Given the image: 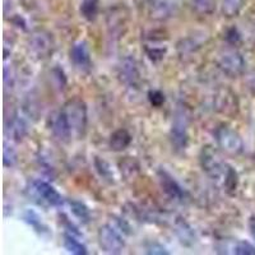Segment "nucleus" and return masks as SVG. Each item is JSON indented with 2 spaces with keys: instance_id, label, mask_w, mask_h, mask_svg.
<instances>
[{
  "instance_id": "24",
  "label": "nucleus",
  "mask_w": 255,
  "mask_h": 255,
  "mask_svg": "<svg viewBox=\"0 0 255 255\" xmlns=\"http://www.w3.org/2000/svg\"><path fill=\"white\" fill-rule=\"evenodd\" d=\"M95 167L102 179L106 180V181H109V183H114L113 170H111L110 165H109V163L106 162L104 158L95 157Z\"/></svg>"
},
{
  "instance_id": "30",
  "label": "nucleus",
  "mask_w": 255,
  "mask_h": 255,
  "mask_svg": "<svg viewBox=\"0 0 255 255\" xmlns=\"http://www.w3.org/2000/svg\"><path fill=\"white\" fill-rule=\"evenodd\" d=\"M145 52H147L148 58L151 59L152 61H158L163 58V55L166 54V47L163 49H159V47H147L145 49Z\"/></svg>"
},
{
  "instance_id": "10",
  "label": "nucleus",
  "mask_w": 255,
  "mask_h": 255,
  "mask_svg": "<svg viewBox=\"0 0 255 255\" xmlns=\"http://www.w3.org/2000/svg\"><path fill=\"white\" fill-rule=\"evenodd\" d=\"M158 179L159 184L162 186V190L165 191L167 197L177 200V202H183L185 199L186 191L181 188V185L175 180V177H172L171 174H168L166 170L161 168L158 170Z\"/></svg>"
},
{
  "instance_id": "19",
  "label": "nucleus",
  "mask_w": 255,
  "mask_h": 255,
  "mask_svg": "<svg viewBox=\"0 0 255 255\" xmlns=\"http://www.w3.org/2000/svg\"><path fill=\"white\" fill-rule=\"evenodd\" d=\"M63 245L64 248H65L69 253H72V254H76V255L88 254L87 248L84 247L83 244L77 239V235L70 234V232H67V231L64 232Z\"/></svg>"
},
{
  "instance_id": "31",
  "label": "nucleus",
  "mask_w": 255,
  "mask_h": 255,
  "mask_svg": "<svg viewBox=\"0 0 255 255\" xmlns=\"http://www.w3.org/2000/svg\"><path fill=\"white\" fill-rule=\"evenodd\" d=\"M63 222H64V226H65V229H67V232L74 234V235H77V236H81V232L78 231V229H77V227L74 226V225H73V223L70 222L67 217H64V216H63Z\"/></svg>"
},
{
  "instance_id": "13",
  "label": "nucleus",
  "mask_w": 255,
  "mask_h": 255,
  "mask_svg": "<svg viewBox=\"0 0 255 255\" xmlns=\"http://www.w3.org/2000/svg\"><path fill=\"white\" fill-rule=\"evenodd\" d=\"M215 104L217 111H220L223 115H235L239 110V102L236 99V95L227 88H225V90L222 88V90L218 91Z\"/></svg>"
},
{
  "instance_id": "4",
  "label": "nucleus",
  "mask_w": 255,
  "mask_h": 255,
  "mask_svg": "<svg viewBox=\"0 0 255 255\" xmlns=\"http://www.w3.org/2000/svg\"><path fill=\"white\" fill-rule=\"evenodd\" d=\"M28 193L37 200L38 204L49 207H60L64 204V199L58 190L44 180H33L29 184Z\"/></svg>"
},
{
  "instance_id": "27",
  "label": "nucleus",
  "mask_w": 255,
  "mask_h": 255,
  "mask_svg": "<svg viewBox=\"0 0 255 255\" xmlns=\"http://www.w3.org/2000/svg\"><path fill=\"white\" fill-rule=\"evenodd\" d=\"M165 95L162 91L151 90L148 92V101L151 102V105L154 108H161L165 104Z\"/></svg>"
},
{
  "instance_id": "11",
  "label": "nucleus",
  "mask_w": 255,
  "mask_h": 255,
  "mask_svg": "<svg viewBox=\"0 0 255 255\" xmlns=\"http://www.w3.org/2000/svg\"><path fill=\"white\" fill-rule=\"evenodd\" d=\"M50 129L55 138H58L61 142H68L73 136L67 116L61 109L50 116Z\"/></svg>"
},
{
  "instance_id": "1",
  "label": "nucleus",
  "mask_w": 255,
  "mask_h": 255,
  "mask_svg": "<svg viewBox=\"0 0 255 255\" xmlns=\"http://www.w3.org/2000/svg\"><path fill=\"white\" fill-rule=\"evenodd\" d=\"M61 110L64 111V114L67 116L68 123H69L70 129H72L73 136L82 138L86 134V130H87L88 122L87 105H86V102L76 97V99H72L65 102Z\"/></svg>"
},
{
  "instance_id": "17",
  "label": "nucleus",
  "mask_w": 255,
  "mask_h": 255,
  "mask_svg": "<svg viewBox=\"0 0 255 255\" xmlns=\"http://www.w3.org/2000/svg\"><path fill=\"white\" fill-rule=\"evenodd\" d=\"M131 143V135L127 129H118L110 136V148L115 152H122L127 149Z\"/></svg>"
},
{
  "instance_id": "9",
  "label": "nucleus",
  "mask_w": 255,
  "mask_h": 255,
  "mask_svg": "<svg viewBox=\"0 0 255 255\" xmlns=\"http://www.w3.org/2000/svg\"><path fill=\"white\" fill-rule=\"evenodd\" d=\"M120 81L128 87H135L139 82V69L136 65L135 59L131 56H127L119 64V72H118Z\"/></svg>"
},
{
  "instance_id": "26",
  "label": "nucleus",
  "mask_w": 255,
  "mask_h": 255,
  "mask_svg": "<svg viewBox=\"0 0 255 255\" xmlns=\"http://www.w3.org/2000/svg\"><path fill=\"white\" fill-rule=\"evenodd\" d=\"M234 254L238 255H255V247L248 241H238L232 248Z\"/></svg>"
},
{
  "instance_id": "6",
  "label": "nucleus",
  "mask_w": 255,
  "mask_h": 255,
  "mask_svg": "<svg viewBox=\"0 0 255 255\" xmlns=\"http://www.w3.org/2000/svg\"><path fill=\"white\" fill-rule=\"evenodd\" d=\"M217 67L230 78H236L245 72L247 61L236 50H225L218 55Z\"/></svg>"
},
{
  "instance_id": "12",
  "label": "nucleus",
  "mask_w": 255,
  "mask_h": 255,
  "mask_svg": "<svg viewBox=\"0 0 255 255\" xmlns=\"http://www.w3.org/2000/svg\"><path fill=\"white\" fill-rule=\"evenodd\" d=\"M70 60L73 61L74 67L81 70V72H88L91 69L92 60H91V54L87 42L78 41V42L73 45L72 49H70Z\"/></svg>"
},
{
  "instance_id": "2",
  "label": "nucleus",
  "mask_w": 255,
  "mask_h": 255,
  "mask_svg": "<svg viewBox=\"0 0 255 255\" xmlns=\"http://www.w3.org/2000/svg\"><path fill=\"white\" fill-rule=\"evenodd\" d=\"M199 159L200 166L203 168V171L212 180H216V181H218L221 184L225 183V179H226L227 174L230 172V168L232 166H230L229 163L222 161L221 157L218 156L217 152L211 145L203 147V149L200 151Z\"/></svg>"
},
{
  "instance_id": "8",
  "label": "nucleus",
  "mask_w": 255,
  "mask_h": 255,
  "mask_svg": "<svg viewBox=\"0 0 255 255\" xmlns=\"http://www.w3.org/2000/svg\"><path fill=\"white\" fill-rule=\"evenodd\" d=\"M29 49L36 58L46 59L54 51V40L45 31H37L29 38Z\"/></svg>"
},
{
  "instance_id": "18",
  "label": "nucleus",
  "mask_w": 255,
  "mask_h": 255,
  "mask_svg": "<svg viewBox=\"0 0 255 255\" xmlns=\"http://www.w3.org/2000/svg\"><path fill=\"white\" fill-rule=\"evenodd\" d=\"M175 231H176L177 238L180 239V243L184 245H191L195 243L194 230L189 226V223L184 221L183 218H179L175 222Z\"/></svg>"
},
{
  "instance_id": "23",
  "label": "nucleus",
  "mask_w": 255,
  "mask_h": 255,
  "mask_svg": "<svg viewBox=\"0 0 255 255\" xmlns=\"http://www.w3.org/2000/svg\"><path fill=\"white\" fill-rule=\"evenodd\" d=\"M79 10L84 19L92 22L99 14V0H82Z\"/></svg>"
},
{
  "instance_id": "32",
  "label": "nucleus",
  "mask_w": 255,
  "mask_h": 255,
  "mask_svg": "<svg viewBox=\"0 0 255 255\" xmlns=\"http://www.w3.org/2000/svg\"><path fill=\"white\" fill-rule=\"evenodd\" d=\"M249 227H250V232H252L253 239H254V240H255V218L254 217H253L252 220H250Z\"/></svg>"
},
{
  "instance_id": "15",
  "label": "nucleus",
  "mask_w": 255,
  "mask_h": 255,
  "mask_svg": "<svg viewBox=\"0 0 255 255\" xmlns=\"http://www.w3.org/2000/svg\"><path fill=\"white\" fill-rule=\"evenodd\" d=\"M27 131H28L27 123L24 122L20 116L14 115L12 119L9 120V125L6 127V134H8L13 140L20 142V140L23 139L24 136L27 135Z\"/></svg>"
},
{
  "instance_id": "7",
  "label": "nucleus",
  "mask_w": 255,
  "mask_h": 255,
  "mask_svg": "<svg viewBox=\"0 0 255 255\" xmlns=\"http://www.w3.org/2000/svg\"><path fill=\"white\" fill-rule=\"evenodd\" d=\"M99 244L108 254H120L125 247V241L118 230L111 225H104L99 230Z\"/></svg>"
},
{
  "instance_id": "16",
  "label": "nucleus",
  "mask_w": 255,
  "mask_h": 255,
  "mask_svg": "<svg viewBox=\"0 0 255 255\" xmlns=\"http://www.w3.org/2000/svg\"><path fill=\"white\" fill-rule=\"evenodd\" d=\"M22 220H23V222H26L28 226H31L32 229L35 230L38 235L46 236L50 234L49 227L45 225L42 218H41L33 209H26V211L23 212V215H22Z\"/></svg>"
},
{
  "instance_id": "21",
  "label": "nucleus",
  "mask_w": 255,
  "mask_h": 255,
  "mask_svg": "<svg viewBox=\"0 0 255 255\" xmlns=\"http://www.w3.org/2000/svg\"><path fill=\"white\" fill-rule=\"evenodd\" d=\"M245 1L247 0H222L221 4L222 14L226 18L238 17L245 5Z\"/></svg>"
},
{
  "instance_id": "5",
  "label": "nucleus",
  "mask_w": 255,
  "mask_h": 255,
  "mask_svg": "<svg viewBox=\"0 0 255 255\" xmlns=\"http://www.w3.org/2000/svg\"><path fill=\"white\" fill-rule=\"evenodd\" d=\"M215 139L218 147L229 154H240L244 151V142L240 134L227 127L220 125L215 130Z\"/></svg>"
},
{
  "instance_id": "14",
  "label": "nucleus",
  "mask_w": 255,
  "mask_h": 255,
  "mask_svg": "<svg viewBox=\"0 0 255 255\" xmlns=\"http://www.w3.org/2000/svg\"><path fill=\"white\" fill-rule=\"evenodd\" d=\"M176 9L175 0H149L148 14L156 20H163L171 17Z\"/></svg>"
},
{
  "instance_id": "28",
  "label": "nucleus",
  "mask_w": 255,
  "mask_h": 255,
  "mask_svg": "<svg viewBox=\"0 0 255 255\" xmlns=\"http://www.w3.org/2000/svg\"><path fill=\"white\" fill-rule=\"evenodd\" d=\"M145 252L148 254H153V255H168L170 252L166 249L163 245L156 243V241H149V243L145 244Z\"/></svg>"
},
{
  "instance_id": "3",
  "label": "nucleus",
  "mask_w": 255,
  "mask_h": 255,
  "mask_svg": "<svg viewBox=\"0 0 255 255\" xmlns=\"http://www.w3.org/2000/svg\"><path fill=\"white\" fill-rule=\"evenodd\" d=\"M189 114L183 105H179L172 120L170 139L176 151L185 149L189 142Z\"/></svg>"
},
{
  "instance_id": "29",
  "label": "nucleus",
  "mask_w": 255,
  "mask_h": 255,
  "mask_svg": "<svg viewBox=\"0 0 255 255\" xmlns=\"http://www.w3.org/2000/svg\"><path fill=\"white\" fill-rule=\"evenodd\" d=\"M226 41L230 45H238L241 42V33L236 27H231L226 31V36H225Z\"/></svg>"
},
{
  "instance_id": "22",
  "label": "nucleus",
  "mask_w": 255,
  "mask_h": 255,
  "mask_svg": "<svg viewBox=\"0 0 255 255\" xmlns=\"http://www.w3.org/2000/svg\"><path fill=\"white\" fill-rule=\"evenodd\" d=\"M68 204L70 207V211L82 223H88L91 221V212L88 207L84 203L76 199H69Z\"/></svg>"
},
{
  "instance_id": "20",
  "label": "nucleus",
  "mask_w": 255,
  "mask_h": 255,
  "mask_svg": "<svg viewBox=\"0 0 255 255\" xmlns=\"http://www.w3.org/2000/svg\"><path fill=\"white\" fill-rule=\"evenodd\" d=\"M191 12L198 15H209L216 10V0H188Z\"/></svg>"
},
{
  "instance_id": "25",
  "label": "nucleus",
  "mask_w": 255,
  "mask_h": 255,
  "mask_svg": "<svg viewBox=\"0 0 255 255\" xmlns=\"http://www.w3.org/2000/svg\"><path fill=\"white\" fill-rule=\"evenodd\" d=\"M18 162V156L17 152L13 147L8 144H4L3 149V163L5 167H13V166L17 165Z\"/></svg>"
}]
</instances>
